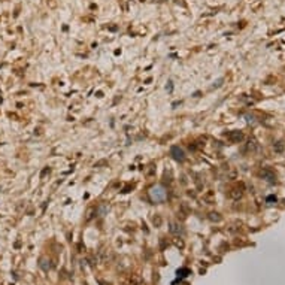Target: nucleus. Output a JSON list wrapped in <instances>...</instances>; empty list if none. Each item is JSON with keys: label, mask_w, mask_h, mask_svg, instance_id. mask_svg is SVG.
I'll return each instance as SVG.
<instances>
[{"label": "nucleus", "mask_w": 285, "mask_h": 285, "mask_svg": "<svg viewBox=\"0 0 285 285\" xmlns=\"http://www.w3.org/2000/svg\"><path fill=\"white\" fill-rule=\"evenodd\" d=\"M172 154H175L173 157L176 158V160H184V152H182V149H179V148H172Z\"/></svg>", "instance_id": "obj_2"}, {"label": "nucleus", "mask_w": 285, "mask_h": 285, "mask_svg": "<svg viewBox=\"0 0 285 285\" xmlns=\"http://www.w3.org/2000/svg\"><path fill=\"white\" fill-rule=\"evenodd\" d=\"M149 196H151V198L154 202H163L166 198V191H164V188H163L161 185H157V187L151 188Z\"/></svg>", "instance_id": "obj_1"}]
</instances>
